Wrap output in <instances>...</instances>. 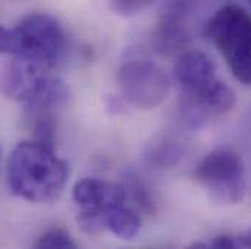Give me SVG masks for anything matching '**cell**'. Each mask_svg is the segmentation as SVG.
I'll return each mask as SVG.
<instances>
[{"mask_svg":"<svg viewBox=\"0 0 251 249\" xmlns=\"http://www.w3.org/2000/svg\"><path fill=\"white\" fill-rule=\"evenodd\" d=\"M173 74L183 93V120L190 127H200L234 108V91L218 79L216 64L206 53L184 50L178 54Z\"/></svg>","mask_w":251,"mask_h":249,"instance_id":"6da1fadb","label":"cell"},{"mask_svg":"<svg viewBox=\"0 0 251 249\" xmlns=\"http://www.w3.org/2000/svg\"><path fill=\"white\" fill-rule=\"evenodd\" d=\"M184 156V146L168 136H159L146 146L145 159L148 165L156 169H171L180 163Z\"/></svg>","mask_w":251,"mask_h":249,"instance_id":"8fae6325","label":"cell"},{"mask_svg":"<svg viewBox=\"0 0 251 249\" xmlns=\"http://www.w3.org/2000/svg\"><path fill=\"white\" fill-rule=\"evenodd\" d=\"M122 98L140 111L158 108L171 91L168 73L145 56H130L117 70Z\"/></svg>","mask_w":251,"mask_h":249,"instance_id":"5b68a950","label":"cell"},{"mask_svg":"<svg viewBox=\"0 0 251 249\" xmlns=\"http://www.w3.org/2000/svg\"><path fill=\"white\" fill-rule=\"evenodd\" d=\"M69 169L54 147L35 140L18 143L7 162L10 191L29 203L56 201L66 188Z\"/></svg>","mask_w":251,"mask_h":249,"instance_id":"7a4b0ae2","label":"cell"},{"mask_svg":"<svg viewBox=\"0 0 251 249\" xmlns=\"http://www.w3.org/2000/svg\"><path fill=\"white\" fill-rule=\"evenodd\" d=\"M15 51H16V45H15L13 29L0 23V54L13 57Z\"/></svg>","mask_w":251,"mask_h":249,"instance_id":"9a60e30c","label":"cell"},{"mask_svg":"<svg viewBox=\"0 0 251 249\" xmlns=\"http://www.w3.org/2000/svg\"><path fill=\"white\" fill-rule=\"evenodd\" d=\"M16 59H24L54 68L67 51V34L57 18L44 12L22 16L15 26Z\"/></svg>","mask_w":251,"mask_h":249,"instance_id":"277c9868","label":"cell"},{"mask_svg":"<svg viewBox=\"0 0 251 249\" xmlns=\"http://www.w3.org/2000/svg\"><path fill=\"white\" fill-rule=\"evenodd\" d=\"M126 201L130 200L133 205L142 211V214H152L156 211V204L152 191L148 188L143 180L136 174H127L123 182Z\"/></svg>","mask_w":251,"mask_h":249,"instance_id":"7c38bea8","label":"cell"},{"mask_svg":"<svg viewBox=\"0 0 251 249\" xmlns=\"http://www.w3.org/2000/svg\"><path fill=\"white\" fill-rule=\"evenodd\" d=\"M237 239H238L240 248H251V229L250 230H247L246 233L237 236Z\"/></svg>","mask_w":251,"mask_h":249,"instance_id":"e0dca14e","label":"cell"},{"mask_svg":"<svg viewBox=\"0 0 251 249\" xmlns=\"http://www.w3.org/2000/svg\"><path fill=\"white\" fill-rule=\"evenodd\" d=\"M194 178L218 203L238 204L244 200V162L231 147H218L209 152L196 166Z\"/></svg>","mask_w":251,"mask_h":249,"instance_id":"8992f818","label":"cell"},{"mask_svg":"<svg viewBox=\"0 0 251 249\" xmlns=\"http://www.w3.org/2000/svg\"><path fill=\"white\" fill-rule=\"evenodd\" d=\"M158 1L159 0H108V6L113 13L123 18H131L148 10Z\"/></svg>","mask_w":251,"mask_h":249,"instance_id":"5bb4252c","label":"cell"},{"mask_svg":"<svg viewBox=\"0 0 251 249\" xmlns=\"http://www.w3.org/2000/svg\"><path fill=\"white\" fill-rule=\"evenodd\" d=\"M49 77L50 68L29 60L13 57L0 73V91L9 99L25 105Z\"/></svg>","mask_w":251,"mask_h":249,"instance_id":"9c48e42d","label":"cell"},{"mask_svg":"<svg viewBox=\"0 0 251 249\" xmlns=\"http://www.w3.org/2000/svg\"><path fill=\"white\" fill-rule=\"evenodd\" d=\"M249 1H250V3H251V0H249Z\"/></svg>","mask_w":251,"mask_h":249,"instance_id":"ac0fdd59","label":"cell"},{"mask_svg":"<svg viewBox=\"0 0 251 249\" xmlns=\"http://www.w3.org/2000/svg\"><path fill=\"white\" fill-rule=\"evenodd\" d=\"M204 37L216 47L234 77L251 85V13L238 4L219 7L204 25Z\"/></svg>","mask_w":251,"mask_h":249,"instance_id":"3957f363","label":"cell"},{"mask_svg":"<svg viewBox=\"0 0 251 249\" xmlns=\"http://www.w3.org/2000/svg\"><path fill=\"white\" fill-rule=\"evenodd\" d=\"M193 0H168L158 16L152 32V47L165 57L183 53L191 41L190 19Z\"/></svg>","mask_w":251,"mask_h":249,"instance_id":"ba28073f","label":"cell"},{"mask_svg":"<svg viewBox=\"0 0 251 249\" xmlns=\"http://www.w3.org/2000/svg\"><path fill=\"white\" fill-rule=\"evenodd\" d=\"M206 248L213 249H229V248H240L238 239L234 235H219L213 238L209 244H206Z\"/></svg>","mask_w":251,"mask_h":249,"instance_id":"2e32d148","label":"cell"},{"mask_svg":"<svg viewBox=\"0 0 251 249\" xmlns=\"http://www.w3.org/2000/svg\"><path fill=\"white\" fill-rule=\"evenodd\" d=\"M76 247H77V244L70 236V233L64 229H60V227H54V229L47 230L35 242V248L73 249Z\"/></svg>","mask_w":251,"mask_h":249,"instance_id":"4fadbf2b","label":"cell"},{"mask_svg":"<svg viewBox=\"0 0 251 249\" xmlns=\"http://www.w3.org/2000/svg\"><path fill=\"white\" fill-rule=\"evenodd\" d=\"M73 203L77 208V223L82 232L97 235L104 230L102 214L107 208L126 203L123 184L98 178H83L72 191Z\"/></svg>","mask_w":251,"mask_h":249,"instance_id":"52a82bcc","label":"cell"},{"mask_svg":"<svg viewBox=\"0 0 251 249\" xmlns=\"http://www.w3.org/2000/svg\"><path fill=\"white\" fill-rule=\"evenodd\" d=\"M102 225L110 233L122 241L134 239L142 227L140 214L126 205V203L111 205L102 214Z\"/></svg>","mask_w":251,"mask_h":249,"instance_id":"30bf717a","label":"cell"}]
</instances>
